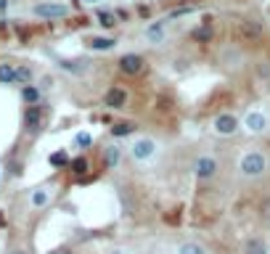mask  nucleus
<instances>
[{"mask_svg": "<svg viewBox=\"0 0 270 254\" xmlns=\"http://www.w3.org/2000/svg\"><path fill=\"white\" fill-rule=\"evenodd\" d=\"M236 170L246 180H260V178H265V175H267L270 162H267V156L260 149H246V151H241V156H238Z\"/></svg>", "mask_w": 270, "mask_h": 254, "instance_id": "obj_1", "label": "nucleus"}, {"mask_svg": "<svg viewBox=\"0 0 270 254\" xmlns=\"http://www.w3.org/2000/svg\"><path fill=\"white\" fill-rule=\"evenodd\" d=\"M127 151H130L133 162L138 164H151L154 159L159 156V151H162V146H159V140L151 138V135H135L130 140V146H127Z\"/></svg>", "mask_w": 270, "mask_h": 254, "instance_id": "obj_2", "label": "nucleus"}, {"mask_svg": "<svg viewBox=\"0 0 270 254\" xmlns=\"http://www.w3.org/2000/svg\"><path fill=\"white\" fill-rule=\"evenodd\" d=\"M241 130H246L249 135H265L270 130V114L262 109H252L241 119Z\"/></svg>", "mask_w": 270, "mask_h": 254, "instance_id": "obj_3", "label": "nucleus"}, {"mask_svg": "<svg viewBox=\"0 0 270 254\" xmlns=\"http://www.w3.org/2000/svg\"><path fill=\"white\" fill-rule=\"evenodd\" d=\"M210 127H212V133L220 135V138H233L238 130H241V119H238L236 114H231V111H225V114H217Z\"/></svg>", "mask_w": 270, "mask_h": 254, "instance_id": "obj_4", "label": "nucleus"}, {"mask_svg": "<svg viewBox=\"0 0 270 254\" xmlns=\"http://www.w3.org/2000/svg\"><path fill=\"white\" fill-rule=\"evenodd\" d=\"M217 170H220V162H217L215 154H201V156H196V162H194L196 180H201V183L212 180L215 175H217Z\"/></svg>", "mask_w": 270, "mask_h": 254, "instance_id": "obj_5", "label": "nucleus"}, {"mask_svg": "<svg viewBox=\"0 0 270 254\" xmlns=\"http://www.w3.org/2000/svg\"><path fill=\"white\" fill-rule=\"evenodd\" d=\"M32 13L40 16V19H64V16H69V6L67 3H37L32 8Z\"/></svg>", "mask_w": 270, "mask_h": 254, "instance_id": "obj_6", "label": "nucleus"}, {"mask_svg": "<svg viewBox=\"0 0 270 254\" xmlns=\"http://www.w3.org/2000/svg\"><path fill=\"white\" fill-rule=\"evenodd\" d=\"M127 101H130V93H127L124 88H119V85H114V88H109V90L103 93V106H109V109H114V111L124 109V106H127Z\"/></svg>", "mask_w": 270, "mask_h": 254, "instance_id": "obj_7", "label": "nucleus"}, {"mask_svg": "<svg viewBox=\"0 0 270 254\" xmlns=\"http://www.w3.org/2000/svg\"><path fill=\"white\" fill-rule=\"evenodd\" d=\"M53 199V185H40L29 194V206L32 209H45Z\"/></svg>", "mask_w": 270, "mask_h": 254, "instance_id": "obj_8", "label": "nucleus"}, {"mask_svg": "<svg viewBox=\"0 0 270 254\" xmlns=\"http://www.w3.org/2000/svg\"><path fill=\"white\" fill-rule=\"evenodd\" d=\"M143 37H146V43H151V45H162L167 40V19L164 22H151L146 27V32H143Z\"/></svg>", "mask_w": 270, "mask_h": 254, "instance_id": "obj_9", "label": "nucleus"}, {"mask_svg": "<svg viewBox=\"0 0 270 254\" xmlns=\"http://www.w3.org/2000/svg\"><path fill=\"white\" fill-rule=\"evenodd\" d=\"M143 67H146V61H143L140 53H124L119 58V72H124V74H140Z\"/></svg>", "mask_w": 270, "mask_h": 254, "instance_id": "obj_10", "label": "nucleus"}, {"mask_svg": "<svg viewBox=\"0 0 270 254\" xmlns=\"http://www.w3.org/2000/svg\"><path fill=\"white\" fill-rule=\"evenodd\" d=\"M122 162V146H117V143H109V146H103V164L109 170H117Z\"/></svg>", "mask_w": 270, "mask_h": 254, "instance_id": "obj_11", "label": "nucleus"}, {"mask_svg": "<svg viewBox=\"0 0 270 254\" xmlns=\"http://www.w3.org/2000/svg\"><path fill=\"white\" fill-rule=\"evenodd\" d=\"M40 122H43V109H40V103H37V106H29V109L24 111V127H27V130H37Z\"/></svg>", "mask_w": 270, "mask_h": 254, "instance_id": "obj_12", "label": "nucleus"}, {"mask_svg": "<svg viewBox=\"0 0 270 254\" xmlns=\"http://www.w3.org/2000/svg\"><path fill=\"white\" fill-rule=\"evenodd\" d=\"M175 254H210V251H206V246L199 244V241H180L175 246Z\"/></svg>", "mask_w": 270, "mask_h": 254, "instance_id": "obj_13", "label": "nucleus"}, {"mask_svg": "<svg viewBox=\"0 0 270 254\" xmlns=\"http://www.w3.org/2000/svg\"><path fill=\"white\" fill-rule=\"evenodd\" d=\"M88 48L90 51H111V48H117V40L114 37H90Z\"/></svg>", "mask_w": 270, "mask_h": 254, "instance_id": "obj_14", "label": "nucleus"}, {"mask_svg": "<svg viewBox=\"0 0 270 254\" xmlns=\"http://www.w3.org/2000/svg\"><path fill=\"white\" fill-rule=\"evenodd\" d=\"M22 98H24L27 106H37V103H40V88L24 85V88H22Z\"/></svg>", "mask_w": 270, "mask_h": 254, "instance_id": "obj_15", "label": "nucleus"}, {"mask_svg": "<svg viewBox=\"0 0 270 254\" xmlns=\"http://www.w3.org/2000/svg\"><path fill=\"white\" fill-rule=\"evenodd\" d=\"M0 85H16V67L13 64H0Z\"/></svg>", "mask_w": 270, "mask_h": 254, "instance_id": "obj_16", "label": "nucleus"}, {"mask_svg": "<svg viewBox=\"0 0 270 254\" xmlns=\"http://www.w3.org/2000/svg\"><path fill=\"white\" fill-rule=\"evenodd\" d=\"M246 254H270L265 238H249L246 241Z\"/></svg>", "mask_w": 270, "mask_h": 254, "instance_id": "obj_17", "label": "nucleus"}, {"mask_svg": "<svg viewBox=\"0 0 270 254\" xmlns=\"http://www.w3.org/2000/svg\"><path fill=\"white\" fill-rule=\"evenodd\" d=\"M58 64H61V69H67L72 74H85L88 72V61H69V58H64Z\"/></svg>", "mask_w": 270, "mask_h": 254, "instance_id": "obj_18", "label": "nucleus"}, {"mask_svg": "<svg viewBox=\"0 0 270 254\" xmlns=\"http://www.w3.org/2000/svg\"><path fill=\"white\" fill-rule=\"evenodd\" d=\"M48 162H51V167H69L72 159H69V154L64 149H58V151H53L51 156H48Z\"/></svg>", "mask_w": 270, "mask_h": 254, "instance_id": "obj_19", "label": "nucleus"}, {"mask_svg": "<svg viewBox=\"0 0 270 254\" xmlns=\"http://www.w3.org/2000/svg\"><path fill=\"white\" fill-rule=\"evenodd\" d=\"M72 143H74V149H90L93 146V135L88 130H79V133H74Z\"/></svg>", "mask_w": 270, "mask_h": 254, "instance_id": "obj_20", "label": "nucleus"}, {"mask_svg": "<svg viewBox=\"0 0 270 254\" xmlns=\"http://www.w3.org/2000/svg\"><path fill=\"white\" fill-rule=\"evenodd\" d=\"M191 37H194L196 43H210V40H212V27H210V24L196 27L194 32H191Z\"/></svg>", "mask_w": 270, "mask_h": 254, "instance_id": "obj_21", "label": "nucleus"}, {"mask_svg": "<svg viewBox=\"0 0 270 254\" xmlns=\"http://www.w3.org/2000/svg\"><path fill=\"white\" fill-rule=\"evenodd\" d=\"M95 19H98V24H101L103 29L117 27V13H111V11H98V13H95Z\"/></svg>", "mask_w": 270, "mask_h": 254, "instance_id": "obj_22", "label": "nucleus"}, {"mask_svg": "<svg viewBox=\"0 0 270 254\" xmlns=\"http://www.w3.org/2000/svg\"><path fill=\"white\" fill-rule=\"evenodd\" d=\"M111 135H114V138H127V135H133V124H130V122H117L114 127H111Z\"/></svg>", "mask_w": 270, "mask_h": 254, "instance_id": "obj_23", "label": "nucleus"}, {"mask_svg": "<svg viewBox=\"0 0 270 254\" xmlns=\"http://www.w3.org/2000/svg\"><path fill=\"white\" fill-rule=\"evenodd\" d=\"M88 167H90V164H88V159H85V156L72 159V164H69V170H72L74 175H85V172H88Z\"/></svg>", "mask_w": 270, "mask_h": 254, "instance_id": "obj_24", "label": "nucleus"}, {"mask_svg": "<svg viewBox=\"0 0 270 254\" xmlns=\"http://www.w3.org/2000/svg\"><path fill=\"white\" fill-rule=\"evenodd\" d=\"M16 82H19V85H29L32 82V69L29 67H16Z\"/></svg>", "mask_w": 270, "mask_h": 254, "instance_id": "obj_25", "label": "nucleus"}, {"mask_svg": "<svg viewBox=\"0 0 270 254\" xmlns=\"http://www.w3.org/2000/svg\"><path fill=\"white\" fill-rule=\"evenodd\" d=\"M106 254H133L130 249H124V246H114V249H109Z\"/></svg>", "mask_w": 270, "mask_h": 254, "instance_id": "obj_26", "label": "nucleus"}, {"mask_svg": "<svg viewBox=\"0 0 270 254\" xmlns=\"http://www.w3.org/2000/svg\"><path fill=\"white\" fill-rule=\"evenodd\" d=\"M262 212H265V217H267V220H270V199H267V201H265V204H262Z\"/></svg>", "mask_w": 270, "mask_h": 254, "instance_id": "obj_27", "label": "nucleus"}, {"mask_svg": "<svg viewBox=\"0 0 270 254\" xmlns=\"http://www.w3.org/2000/svg\"><path fill=\"white\" fill-rule=\"evenodd\" d=\"M8 254H27L24 249H13V251H8Z\"/></svg>", "mask_w": 270, "mask_h": 254, "instance_id": "obj_28", "label": "nucleus"}, {"mask_svg": "<svg viewBox=\"0 0 270 254\" xmlns=\"http://www.w3.org/2000/svg\"><path fill=\"white\" fill-rule=\"evenodd\" d=\"M79 3H98V0H79Z\"/></svg>", "mask_w": 270, "mask_h": 254, "instance_id": "obj_29", "label": "nucleus"}, {"mask_svg": "<svg viewBox=\"0 0 270 254\" xmlns=\"http://www.w3.org/2000/svg\"><path fill=\"white\" fill-rule=\"evenodd\" d=\"M0 178H3V167H0Z\"/></svg>", "mask_w": 270, "mask_h": 254, "instance_id": "obj_30", "label": "nucleus"}]
</instances>
